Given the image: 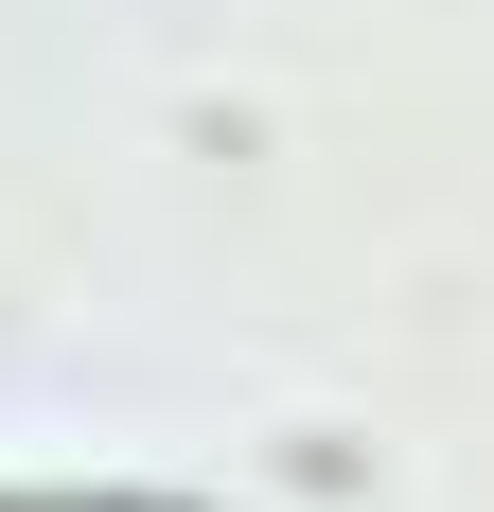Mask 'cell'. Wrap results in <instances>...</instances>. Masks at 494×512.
<instances>
[{"instance_id":"1","label":"cell","mask_w":494,"mask_h":512,"mask_svg":"<svg viewBox=\"0 0 494 512\" xmlns=\"http://www.w3.org/2000/svg\"><path fill=\"white\" fill-rule=\"evenodd\" d=\"M0 512H212V495H124V477H89V495H0Z\"/></svg>"}]
</instances>
